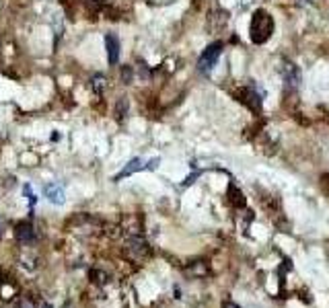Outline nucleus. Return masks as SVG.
<instances>
[{"label": "nucleus", "instance_id": "nucleus-1", "mask_svg": "<svg viewBox=\"0 0 329 308\" xmlns=\"http://www.w3.org/2000/svg\"><path fill=\"white\" fill-rule=\"evenodd\" d=\"M274 29H276L274 17L267 11H263V8H259V11L253 13L251 23H249V39H251L253 43L262 45L272 37Z\"/></svg>", "mask_w": 329, "mask_h": 308}, {"label": "nucleus", "instance_id": "nucleus-2", "mask_svg": "<svg viewBox=\"0 0 329 308\" xmlns=\"http://www.w3.org/2000/svg\"><path fill=\"white\" fill-rule=\"evenodd\" d=\"M237 97L241 99V101H243L249 109H251L253 113H259V111H262V101H263L262 97H263V91H262V88H259L253 81H251V84H249V86L239 88V91H237Z\"/></svg>", "mask_w": 329, "mask_h": 308}, {"label": "nucleus", "instance_id": "nucleus-3", "mask_svg": "<svg viewBox=\"0 0 329 308\" xmlns=\"http://www.w3.org/2000/svg\"><path fill=\"white\" fill-rule=\"evenodd\" d=\"M220 54H222V43H220V41L210 43V45H208L204 52H202V56L197 58V70H200L202 74H208V72H210L212 68L216 66Z\"/></svg>", "mask_w": 329, "mask_h": 308}, {"label": "nucleus", "instance_id": "nucleus-4", "mask_svg": "<svg viewBox=\"0 0 329 308\" xmlns=\"http://www.w3.org/2000/svg\"><path fill=\"white\" fill-rule=\"evenodd\" d=\"M280 76H282V82L288 91H296L298 86H301V70H298V66L290 60H282L280 62Z\"/></svg>", "mask_w": 329, "mask_h": 308}, {"label": "nucleus", "instance_id": "nucleus-5", "mask_svg": "<svg viewBox=\"0 0 329 308\" xmlns=\"http://www.w3.org/2000/svg\"><path fill=\"white\" fill-rule=\"evenodd\" d=\"M15 236H17V241L23 243V245L33 243L35 241V228H33V224L31 222H19L17 228H15Z\"/></svg>", "mask_w": 329, "mask_h": 308}, {"label": "nucleus", "instance_id": "nucleus-6", "mask_svg": "<svg viewBox=\"0 0 329 308\" xmlns=\"http://www.w3.org/2000/svg\"><path fill=\"white\" fill-rule=\"evenodd\" d=\"M105 47H107V60L109 64L115 66L119 62V39L113 33H107L105 35Z\"/></svg>", "mask_w": 329, "mask_h": 308}, {"label": "nucleus", "instance_id": "nucleus-7", "mask_svg": "<svg viewBox=\"0 0 329 308\" xmlns=\"http://www.w3.org/2000/svg\"><path fill=\"white\" fill-rule=\"evenodd\" d=\"M144 168H146V164H144L142 158H132V161H130L113 179H115V181H119V179H126V177L134 175V173H138V171H144Z\"/></svg>", "mask_w": 329, "mask_h": 308}, {"label": "nucleus", "instance_id": "nucleus-8", "mask_svg": "<svg viewBox=\"0 0 329 308\" xmlns=\"http://www.w3.org/2000/svg\"><path fill=\"white\" fill-rule=\"evenodd\" d=\"M44 193L47 195V200L56 204V205H62L64 204V187L58 185V183H49L44 187Z\"/></svg>", "mask_w": 329, "mask_h": 308}, {"label": "nucleus", "instance_id": "nucleus-9", "mask_svg": "<svg viewBox=\"0 0 329 308\" xmlns=\"http://www.w3.org/2000/svg\"><path fill=\"white\" fill-rule=\"evenodd\" d=\"M91 88H93L97 95H101V93L105 91V76H103V74H95V76L91 78Z\"/></svg>", "mask_w": 329, "mask_h": 308}, {"label": "nucleus", "instance_id": "nucleus-10", "mask_svg": "<svg viewBox=\"0 0 329 308\" xmlns=\"http://www.w3.org/2000/svg\"><path fill=\"white\" fill-rule=\"evenodd\" d=\"M23 193H25V197L29 200V205H31V210H33L35 204H37V195L31 191V187H29V185H25V187H23Z\"/></svg>", "mask_w": 329, "mask_h": 308}, {"label": "nucleus", "instance_id": "nucleus-11", "mask_svg": "<svg viewBox=\"0 0 329 308\" xmlns=\"http://www.w3.org/2000/svg\"><path fill=\"white\" fill-rule=\"evenodd\" d=\"M132 76H134L132 66H124V68H122V81H124L126 84H130V82H132Z\"/></svg>", "mask_w": 329, "mask_h": 308}, {"label": "nucleus", "instance_id": "nucleus-12", "mask_svg": "<svg viewBox=\"0 0 329 308\" xmlns=\"http://www.w3.org/2000/svg\"><path fill=\"white\" fill-rule=\"evenodd\" d=\"M85 2L91 6V8H101L105 4V0H85Z\"/></svg>", "mask_w": 329, "mask_h": 308}, {"label": "nucleus", "instance_id": "nucleus-13", "mask_svg": "<svg viewBox=\"0 0 329 308\" xmlns=\"http://www.w3.org/2000/svg\"><path fill=\"white\" fill-rule=\"evenodd\" d=\"M2 226H4V222H2V220H0V234H2Z\"/></svg>", "mask_w": 329, "mask_h": 308}]
</instances>
